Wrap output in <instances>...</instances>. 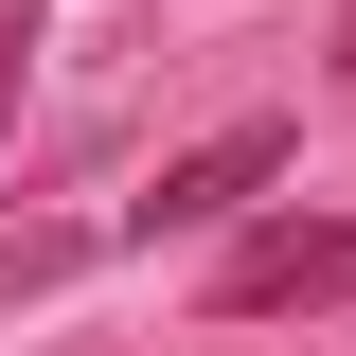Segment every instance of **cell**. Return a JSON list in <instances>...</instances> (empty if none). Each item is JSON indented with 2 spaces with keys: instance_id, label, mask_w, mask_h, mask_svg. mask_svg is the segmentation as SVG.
Returning a JSON list of instances; mask_svg holds the SVG:
<instances>
[{
  "instance_id": "obj_1",
  "label": "cell",
  "mask_w": 356,
  "mask_h": 356,
  "mask_svg": "<svg viewBox=\"0 0 356 356\" xmlns=\"http://www.w3.org/2000/svg\"><path fill=\"white\" fill-rule=\"evenodd\" d=\"M303 303H356V214H250L214 267V321H303Z\"/></svg>"
},
{
  "instance_id": "obj_2",
  "label": "cell",
  "mask_w": 356,
  "mask_h": 356,
  "mask_svg": "<svg viewBox=\"0 0 356 356\" xmlns=\"http://www.w3.org/2000/svg\"><path fill=\"white\" fill-rule=\"evenodd\" d=\"M267 178H285V125H214L196 161H161V196H143L125 232H143V250H161V232H250Z\"/></svg>"
},
{
  "instance_id": "obj_3",
  "label": "cell",
  "mask_w": 356,
  "mask_h": 356,
  "mask_svg": "<svg viewBox=\"0 0 356 356\" xmlns=\"http://www.w3.org/2000/svg\"><path fill=\"white\" fill-rule=\"evenodd\" d=\"M89 232H0V303H36V285H72Z\"/></svg>"
},
{
  "instance_id": "obj_4",
  "label": "cell",
  "mask_w": 356,
  "mask_h": 356,
  "mask_svg": "<svg viewBox=\"0 0 356 356\" xmlns=\"http://www.w3.org/2000/svg\"><path fill=\"white\" fill-rule=\"evenodd\" d=\"M36 18L54 0H0V125H18V89H36Z\"/></svg>"
},
{
  "instance_id": "obj_5",
  "label": "cell",
  "mask_w": 356,
  "mask_h": 356,
  "mask_svg": "<svg viewBox=\"0 0 356 356\" xmlns=\"http://www.w3.org/2000/svg\"><path fill=\"white\" fill-rule=\"evenodd\" d=\"M339 72H356V0H339Z\"/></svg>"
}]
</instances>
